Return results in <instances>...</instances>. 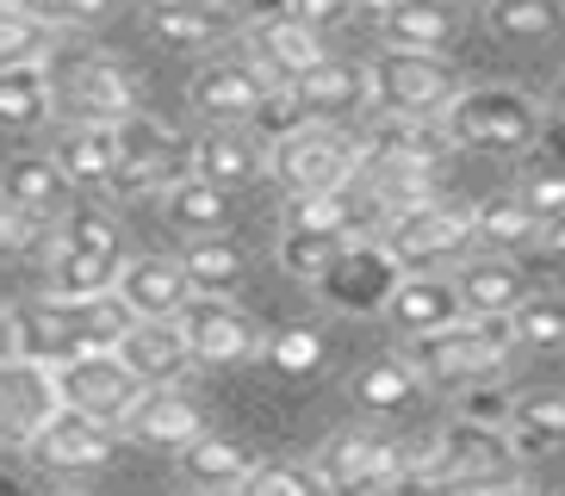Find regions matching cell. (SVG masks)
I'll list each match as a JSON object with an SVG mask.
<instances>
[{
  "label": "cell",
  "instance_id": "obj_1",
  "mask_svg": "<svg viewBox=\"0 0 565 496\" xmlns=\"http://www.w3.org/2000/svg\"><path fill=\"white\" fill-rule=\"evenodd\" d=\"M131 335V316L118 298H13L7 304V360H32V366H51L63 373L68 360L82 354H100V347H118Z\"/></svg>",
  "mask_w": 565,
  "mask_h": 496
},
{
  "label": "cell",
  "instance_id": "obj_2",
  "mask_svg": "<svg viewBox=\"0 0 565 496\" xmlns=\"http://www.w3.org/2000/svg\"><path fill=\"white\" fill-rule=\"evenodd\" d=\"M510 434L498 429H479V422H460L454 416L441 434L416 441V460H411V484L404 490L416 496H466V490H484L491 478L510 472Z\"/></svg>",
  "mask_w": 565,
  "mask_h": 496
},
{
  "label": "cell",
  "instance_id": "obj_3",
  "mask_svg": "<svg viewBox=\"0 0 565 496\" xmlns=\"http://www.w3.org/2000/svg\"><path fill=\"white\" fill-rule=\"evenodd\" d=\"M366 149L361 131H342V125H311L292 143H280L267 155L274 181L286 186L292 198H330V193H354V181H366Z\"/></svg>",
  "mask_w": 565,
  "mask_h": 496
},
{
  "label": "cell",
  "instance_id": "obj_4",
  "mask_svg": "<svg viewBox=\"0 0 565 496\" xmlns=\"http://www.w3.org/2000/svg\"><path fill=\"white\" fill-rule=\"evenodd\" d=\"M366 75H373V106L385 118H404V125H441L454 112V99L466 94L454 63L416 56V50H373Z\"/></svg>",
  "mask_w": 565,
  "mask_h": 496
},
{
  "label": "cell",
  "instance_id": "obj_5",
  "mask_svg": "<svg viewBox=\"0 0 565 496\" xmlns=\"http://www.w3.org/2000/svg\"><path fill=\"white\" fill-rule=\"evenodd\" d=\"M51 75H56V112H68V125L118 131V125H131L143 112V94H137L131 68L118 56H106V50H75V56L56 50Z\"/></svg>",
  "mask_w": 565,
  "mask_h": 496
},
{
  "label": "cell",
  "instance_id": "obj_6",
  "mask_svg": "<svg viewBox=\"0 0 565 496\" xmlns=\"http://www.w3.org/2000/svg\"><path fill=\"white\" fill-rule=\"evenodd\" d=\"M411 460H416V441H385V434H366V429H342L317 446V484L330 496H392L411 484Z\"/></svg>",
  "mask_w": 565,
  "mask_h": 496
},
{
  "label": "cell",
  "instance_id": "obj_7",
  "mask_svg": "<svg viewBox=\"0 0 565 496\" xmlns=\"http://www.w3.org/2000/svg\"><path fill=\"white\" fill-rule=\"evenodd\" d=\"M510 342H515L510 323H479V316H466V323H454V330L411 342L404 360L416 366L423 385H472V391H479V385L510 360Z\"/></svg>",
  "mask_w": 565,
  "mask_h": 496
},
{
  "label": "cell",
  "instance_id": "obj_8",
  "mask_svg": "<svg viewBox=\"0 0 565 496\" xmlns=\"http://www.w3.org/2000/svg\"><path fill=\"white\" fill-rule=\"evenodd\" d=\"M193 174V143L174 137V125H162L156 112H137L131 125H118V174L106 193L113 198H156Z\"/></svg>",
  "mask_w": 565,
  "mask_h": 496
},
{
  "label": "cell",
  "instance_id": "obj_9",
  "mask_svg": "<svg viewBox=\"0 0 565 496\" xmlns=\"http://www.w3.org/2000/svg\"><path fill=\"white\" fill-rule=\"evenodd\" d=\"M541 99L522 94V87H466L454 99V112L441 118L448 143H466V149H522L541 137Z\"/></svg>",
  "mask_w": 565,
  "mask_h": 496
},
{
  "label": "cell",
  "instance_id": "obj_10",
  "mask_svg": "<svg viewBox=\"0 0 565 496\" xmlns=\"http://www.w3.org/2000/svg\"><path fill=\"white\" fill-rule=\"evenodd\" d=\"M56 391H63V410L87 416V422H106V429L125 434V422L137 416V403L150 397V385L137 379L118 347H100V354H82L56 373Z\"/></svg>",
  "mask_w": 565,
  "mask_h": 496
},
{
  "label": "cell",
  "instance_id": "obj_11",
  "mask_svg": "<svg viewBox=\"0 0 565 496\" xmlns=\"http://www.w3.org/2000/svg\"><path fill=\"white\" fill-rule=\"evenodd\" d=\"M385 255L411 273V267H429L441 255H460V248L479 242V205H460V198H429L416 212H398L380 224Z\"/></svg>",
  "mask_w": 565,
  "mask_h": 496
},
{
  "label": "cell",
  "instance_id": "obj_12",
  "mask_svg": "<svg viewBox=\"0 0 565 496\" xmlns=\"http://www.w3.org/2000/svg\"><path fill=\"white\" fill-rule=\"evenodd\" d=\"M186 99H193V112L212 118L217 131H249L255 112H262L267 99H274V82H267V68L255 56H212L200 63V75L186 82Z\"/></svg>",
  "mask_w": 565,
  "mask_h": 496
},
{
  "label": "cell",
  "instance_id": "obj_13",
  "mask_svg": "<svg viewBox=\"0 0 565 496\" xmlns=\"http://www.w3.org/2000/svg\"><path fill=\"white\" fill-rule=\"evenodd\" d=\"M174 330H181L193 366H243V360H255V354H267L255 316L224 304V298H193Z\"/></svg>",
  "mask_w": 565,
  "mask_h": 496
},
{
  "label": "cell",
  "instance_id": "obj_14",
  "mask_svg": "<svg viewBox=\"0 0 565 496\" xmlns=\"http://www.w3.org/2000/svg\"><path fill=\"white\" fill-rule=\"evenodd\" d=\"M243 44H249V56L267 68V82L274 87H299L305 75H317V68L330 63L323 32H311L305 19H292V7H280V13H255Z\"/></svg>",
  "mask_w": 565,
  "mask_h": 496
},
{
  "label": "cell",
  "instance_id": "obj_15",
  "mask_svg": "<svg viewBox=\"0 0 565 496\" xmlns=\"http://www.w3.org/2000/svg\"><path fill=\"white\" fill-rule=\"evenodd\" d=\"M118 304L131 323H181V311L193 304V280H186L181 255H131L118 273Z\"/></svg>",
  "mask_w": 565,
  "mask_h": 496
},
{
  "label": "cell",
  "instance_id": "obj_16",
  "mask_svg": "<svg viewBox=\"0 0 565 496\" xmlns=\"http://www.w3.org/2000/svg\"><path fill=\"white\" fill-rule=\"evenodd\" d=\"M7 212H25L38 230H56L75 212V181L63 174L56 149H13V162H7Z\"/></svg>",
  "mask_w": 565,
  "mask_h": 496
},
{
  "label": "cell",
  "instance_id": "obj_17",
  "mask_svg": "<svg viewBox=\"0 0 565 496\" xmlns=\"http://www.w3.org/2000/svg\"><path fill=\"white\" fill-rule=\"evenodd\" d=\"M398 285H404V267L385 255L380 236H366V242H349V255L330 267L323 292H330V304H342V311L366 316V311H392Z\"/></svg>",
  "mask_w": 565,
  "mask_h": 496
},
{
  "label": "cell",
  "instance_id": "obj_18",
  "mask_svg": "<svg viewBox=\"0 0 565 496\" xmlns=\"http://www.w3.org/2000/svg\"><path fill=\"white\" fill-rule=\"evenodd\" d=\"M143 25L174 50H217L231 37H249V13L217 7V0H156L143 13Z\"/></svg>",
  "mask_w": 565,
  "mask_h": 496
},
{
  "label": "cell",
  "instance_id": "obj_19",
  "mask_svg": "<svg viewBox=\"0 0 565 496\" xmlns=\"http://www.w3.org/2000/svg\"><path fill=\"white\" fill-rule=\"evenodd\" d=\"M454 292H460L466 316H479V323H510V316L534 298V285H529V273H522L510 255H484V261L460 267Z\"/></svg>",
  "mask_w": 565,
  "mask_h": 496
},
{
  "label": "cell",
  "instance_id": "obj_20",
  "mask_svg": "<svg viewBox=\"0 0 565 496\" xmlns=\"http://www.w3.org/2000/svg\"><path fill=\"white\" fill-rule=\"evenodd\" d=\"M0 403H7V441L32 446L38 434L63 416L56 373H51V366H32V360H7V397H0Z\"/></svg>",
  "mask_w": 565,
  "mask_h": 496
},
{
  "label": "cell",
  "instance_id": "obj_21",
  "mask_svg": "<svg viewBox=\"0 0 565 496\" xmlns=\"http://www.w3.org/2000/svg\"><path fill=\"white\" fill-rule=\"evenodd\" d=\"M113 446H118V429H106V422H87V416L63 410L51 429L25 446V453H32L44 472H94V465L113 460Z\"/></svg>",
  "mask_w": 565,
  "mask_h": 496
},
{
  "label": "cell",
  "instance_id": "obj_22",
  "mask_svg": "<svg viewBox=\"0 0 565 496\" xmlns=\"http://www.w3.org/2000/svg\"><path fill=\"white\" fill-rule=\"evenodd\" d=\"M373 25H380L385 50L435 56V50L466 25V13H460V7H448V0H392V7H373Z\"/></svg>",
  "mask_w": 565,
  "mask_h": 496
},
{
  "label": "cell",
  "instance_id": "obj_23",
  "mask_svg": "<svg viewBox=\"0 0 565 496\" xmlns=\"http://www.w3.org/2000/svg\"><path fill=\"white\" fill-rule=\"evenodd\" d=\"M174 465H181V478L193 496H243V484L262 472L249 460V446L224 441V434H200L186 453H174Z\"/></svg>",
  "mask_w": 565,
  "mask_h": 496
},
{
  "label": "cell",
  "instance_id": "obj_24",
  "mask_svg": "<svg viewBox=\"0 0 565 496\" xmlns=\"http://www.w3.org/2000/svg\"><path fill=\"white\" fill-rule=\"evenodd\" d=\"M385 316H392V330L423 342V335H441V330H454V323H466V304L448 280H435V273H404V285H398V298H392Z\"/></svg>",
  "mask_w": 565,
  "mask_h": 496
},
{
  "label": "cell",
  "instance_id": "obj_25",
  "mask_svg": "<svg viewBox=\"0 0 565 496\" xmlns=\"http://www.w3.org/2000/svg\"><path fill=\"white\" fill-rule=\"evenodd\" d=\"M292 94L311 106L317 125H335V118L373 106V75H366V63H354V56H330V63L317 68V75H305Z\"/></svg>",
  "mask_w": 565,
  "mask_h": 496
},
{
  "label": "cell",
  "instance_id": "obj_26",
  "mask_svg": "<svg viewBox=\"0 0 565 496\" xmlns=\"http://www.w3.org/2000/svg\"><path fill=\"white\" fill-rule=\"evenodd\" d=\"M118 354H125V366H131L150 391H174L181 373L193 366V354H186L174 323H131V335L118 342Z\"/></svg>",
  "mask_w": 565,
  "mask_h": 496
},
{
  "label": "cell",
  "instance_id": "obj_27",
  "mask_svg": "<svg viewBox=\"0 0 565 496\" xmlns=\"http://www.w3.org/2000/svg\"><path fill=\"white\" fill-rule=\"evenodd\" d=\"M125 434L143 446H174V453H186V446L205 434L200 410H193V397L174 385V391H150L143 403H137V416L125 422Z\"/></svg>",
  "mask_w": 565,
  "mask_h": 496
},
{
  "label": "cell",
  "instance_id": "obj_28",
  "mask_svg": "<svg viewBox=\"0 0 565 496\" xmlns=\"http://www.w3.org/2000/svg\"><path fill=\"white\" fill-rule=\"evenodd\" d=\"M262 168H267V149L255 143L249 131H205L200 143H193V181L217 186V193L255 181Z\"/></svg>",
  "mask_w": 565,
  "mask_h": 496
},
{
  "label": "cell",
  "instance_id": "obj_29",
  "mask_svg": "<svg viewBox=\"0 0 565 496\" xmlns=\"http://www.w3.org/2000/svg\"><path fill=\"white\" fill-rule=\"evenodd\" d=\"M51 112H56V75H51V63L0 68V125H7V131L25 137V131H38Z\"/></svg>",
  "mask_w": 565,
  "mask_h": 496
},
{
  "label": "cell",
  "instance_id": "obj_30",
  "mask_svg": "<svg viewBox=\"0 0 565 496\" xmlns=\"http://www.w3.org/2000/svg\"><path fill=\"white\" fill-rule=\"evenodd\" d=\"M56 162H63V174L75 186H113L118 174V131H106V125H68L63 143H56Z\"/></svg>",
  "mask_w": 565,
  "mask_h": 496
},
{
  "label": "cell",
  "instance_id": "obj_31",
  "mask_svg": "<svg viewBox=\"0 0 565 496\" xmlns=\"http://www.w3.org/2000/svg\"><path fill=\"white\" fill-rule=\"evenodd\" d=\"M162 217H168V230H181L186 242H205V236L231 230V198L217 193V186H205V181L186 174V181L162 198Z\"/></svg>",
  "mask_w": 565,
  "mask_h": 496
},
{
  "label": "cell",
  "instance_id": "obj_32",
  "mask_svg": "<svg viewBox=\"0 0 565 496\" xmlns=\"http://www.w3.org/2000/svg\"><path fill=\"white\" fill-rule=\"evenodd\" d=\"M510 446L522 453V460H534V453H559L565 446V391L522 397V403H515V422H510Z\"/></svg>",
  "mask_w": 565,
  "mask_h": 496
},
{
  "label": "cell",
  "instance_id": "obj_33",
  "mask_svg": "<svg viewBox=\"0 0 565 496\" xmlns=\"http://www.w3.org/2000/svg\"><path fill=\"white\" fill-rule=\"evenodd\" d=\"M56 37H63V32H51L25 0H7V7H0V68L56 63Z\"/></svg>",
  "mask_w": 565,
  "mask_h": 496
},
{
  "label": "cell",
  "instance_id": "obj_34",
  "mask_svg": "<svg viewBox=\"0 0 565 496\" xmlns=\"http://www.w3.org/2000/svg\"><path fill=\"white\" fill-rule=\"evenodd\" d=\"M181 267H186V280H193L200 298H224L243 280V248H236L231 236H205V242L181 248Z\"/></svg>",
  "mask_w": 565,
  "mask_h": 496
},
{
  "label": "cell",
  "instance_id": "obj_35",
  "mask_svg": "<svg viewBox=\"0 0 565 496\" xmlns=\"http://www.w3.org/2000/svg\"><path fill=\"white\" fill-rule=\"evenodd\" d=\"M484 32L515 37V44H541V37L565 32V7L559 0H498V7H484Z\"/></svg>",
  "mask_w": 565,
  "mask_h": 496
},
{
  "label": "cell",
  "instance_id": "obj_36",
  "mask_svg": "<svg viewBox=\"0 0 565 496\" xmlns=\"http://www.w3.org/2000/svg\"><path fill=\"white\" fill-rule=\"evenodd\" d=\"M51 248H82V255H106V261H131L118 224L100 212V205H75V212L51 230Z\"/></svg>",
  "mask_w": 565,
  "mask_h": 496
},
{
  "label": "cell",
  "instance_id": "obj_37",
  "mask_svg": "<svg viewBox=\"0 0 565 496\" xmlns=\"http://www.w3.org/2000/svg\"><path fill=\"white\" fill-rule=\"evenodd\" d=\"M416 366L404 360V354H392V360H366L361 373H354V397H361L366 410H404L416 397Z\"/></svg>",
  "mask_w": 565,
  "mask_h": 496
},
{
  "label": "cell",
  "instance_id": "obj_38",
  "mask_svg": "<svg viewBox=\"0 0 565 496\" xmlns=\"http://www.w3.org/2000/svg\"><path fill=\"white\" fill-rule=\"evenodd\" d=\"M510 335H515V347H534V354L565 347V298L559 292H534L529 304L510 316Z\"/></svg>",
  "mask_w": 565,
  "mask_h": 496
},
{
  "label": "cell",
  "instance_id": "obj_39",
  "mask_svg": "<svg viewBox=\"0 0 565 496\" xmlns=\"http://www.w3.org/2000/svg\"><path fill=\"white\" fill-rule=\"evenodd\" d=\"M479 236L491 248H515L541 236V217L522 205V198H498V205H479Z\"/></svg>",
  "mask_w": 565,
  "mask_h": 496
},
{
  "label": "cell",
  "instance_id": "obj_40",
  "mask_svg": "<svg viewBox=\"0 0 565 496\" xmlns=\"http://www.w3.org/2000/svg\"><path fill=\"white\" fill-rule=\"evenodd\" d=\"M515 198H522L541 224H559V217H565V168H529Z\"/></svg>",
  "mask_w": 565,
  "mask_h": 496
},
{
  "label": "cell",
  "instance_id": "obj_41",
  "mask_svg": "<svg viewBox=\"0 0 565 496\" xmlns=\"http://www.w3.org/2000/svg\"><path fill=\"white\" fill-rule=\"evenodd\" d=\"M243 496H323V484H317L311 465H262L243 484Z\"/></svg>",
  "mask_w": 565,
  "mask_h": 496
},
{
  "label": "cell",
  "instance_id": "obj_42",
  "mask_svg": "<svg viewBox=\"0 0 565 496\" xmlns=\"http://www.w3.org/2000/svg\"><path fill=\"white\" fill-rule=\"evenodd\" d=\"M267 360L280 366V373H311V366L323 360V335L317 330H280L267 342Z\"/></svg>",
  "mask_w": 565,
  "mask_h": 496
},
{
  "label": "cell",
  "instance_id": "obj_43",
  "mask_svg": "<svg viewBox=\"0 0 565 496\" xmlns=\"http://www.w3.org/2000/svg\"><path fill=\"white\" fill-rule=\"evenodd\" d=\"M292 19H305L311 32H323V25H342V19H349V7H342V0H299V7H292Z\"/></svg>",
  "mask_w": 565,
  "mask_h": 496
},
{
  "label": "cell",
  "instance_id": "obj_44",
  "mask_svg": "<svg viewBox=\"0 0 565 496\" xmlns=\"http://www.w3.org/2000/svg\"><path fill=\"white\" fill-rule=\"evenodd\" d=\"M534 248H541V255H553V261H565V217H559V224H541Z\"/></svg>",
  "mask_w": 565,
  "mask_h": 496
},
{
  "label": "cell",
  "instance_id": "obj_45",
  "mask_svg": "<svg viewBox=\"0 0 565 496\" xmlns=\"http://www.w3.org/2000/svg\"><path fill=\"white\" fill-rule=\"evenodd\" d=\"M484 496H534V490H522V484H498V490H484Z\"/></svg>",
  "mask_w": 565,
  "mask_h": 496
},
{
  "label": "cell",
  "instance_id": "obj_46",
  "mask_svg": "<svg viewBox=\"0 0 565 496\" xmlns=\"http://www.w3.org/2000/svg\"><path fill=\"white\" fill-rule=\"evenodd\" d=\"M553 106H559V118H565V75H559V87H553Z\"/></svg>",
  "mask_w": 565,
  "mask_h": 496
},
{
  "label": "cell",
  "instance_id": "obj_47",
  "mask_svg": "<svg viewBox=\"0 0 565 496\" xmlns=\"http://www.w3.org/2000/svg\"><path fill=\"white\" fill-rule=\"evenodd\" d=\"M559 496H565V490H559Z\"/></svg>",
  "mask_w": 565,
  "mask_h": 496
}]
</instances>
